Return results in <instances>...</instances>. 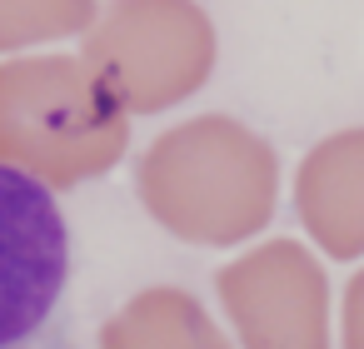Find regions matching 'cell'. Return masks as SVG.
<instances>
[{
    "label": "cell",
    "instance_id": "6da1fadb",
    "mask_svg": "<svg viewBox=\"0 0 364 349\" xmlns=\"http://www.w3.org/2000/svg\"><path fill=\"white\" fill-rule=\"evenodd\" d=\"M70 230L55 190L0 160V349H70Z\"/></svg>",
    "mask_w": 364,
    "mask_h": 349
}]
</instances>
